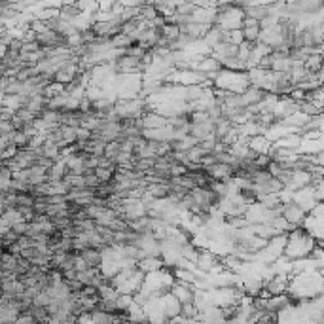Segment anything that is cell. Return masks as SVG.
Masks as SVG:
<instances>
[{
    "instance_id": "obj_15",
    "label": "cell",
    "mask_w": 324,
    "mask_h": 324,
    "mask_svg": "<svg viewBox=\"0 0 324 324\" xmlns=\"http://www.w3.org/2000/svg\"><path fill=\"white\" fill-rule=\"evenodd\" d=\"M15 116H17V118L19 119H23V121H25V123H34V121H36V116H34L33 112H31V110H29V108L27 107H21L19 108V110H17V112H15Z\"/></svg>"
},
{
    "instance_id": "obj_11",
    "label": "cell",
    "mask_w": 324,
    "mask_h": 324,
    "mask_svg": "<svg viewBox=\"0 0 324 324\" xmlns=\"http://www.w3.org/2000/svg\"><path fill=\"white\" fill-rule=\"evenodd\" d=\"M247 144H249V148L254 152V154H270L271 148H273V144H271L270 139H268L266 135L252 137V139H249V141H247Z\"/></svg>"
},
{
    "instance_id": "obj_16",
    "label": "cell",
    "mask_w": 324,
    "mask_h": 324,
    "mask_svg": "<svg viewBox=\"0 0 324 324\" xmlns=\"http://www.w3.org/2000/svg\"><path fill=\"white\" fill-rule=\"evenodd\" d=\"M224 42H229L233 46H241L245 42V36H243V31H231V33H226V40Z\"/></svg>"
},
{
    "instance_id": "obj_17",
    "label": "cell",
    "mask_w": 324,
    "mask_h": 324,
    "mask_svg": "<svg viewBox=\"0 0 324 324\" xmlns=\"http://www.w3.org/2000/svg\"><path fill=\"white\" fill-rule=\"evenodd\" d=\"M11 131H13L11 121H0V135H10Z\"/></svg>"
},
{
    "instance_id": "obj_3",
    "label": "cell",
    "mask_w": 324,
    "mask_h": 324,
    "mask_svg": "<svg viewBox=\"0 0 324 324\" xmlns=\"http://www.w3.org/2000/svg\"><path fill=\"white\" fill-rule=\"evenodd\" d=\"M282 218H284L288 224H292L294 227H302L303 224H305V220L309 218V213L303 211L302 207L296 205V203L292 201V203H286L284 209H282Z\"/></svg>"
},
{
    "instance_id": "obj_5",
    "label": "cell",
    "mask_w": 324,
    "mask_h": 324,
    "mask_svg": "<svg viewBox=\"0 0 324 324\" xmlns=\"http://www.w3.org/2000/svg\"><path fill=\"white\" fill-rule=\"evenodd\" d=\"M171 294H173L174 298L182 303V305L195 303V298H197V290H195V286H192V284H184V282H178V281L174 282Z\"/></svg>"
},
{
    "instance_id": "obj_12",
    "label": "cell",
    "mask_w": 324,
    "mask_h": 324,
    "mask_svg": "<svg viewBox=\"0 0 324 324\" xmlns=\"http://www.w3.org/2000/svg\"><path fill=\"white\" fill-rule=\"evenodd\" d=\"M137 268L144 273V275H152V273H158V271L165 270V264L162 258H144L137 264Z\"/></svg>"
},
{
    "instance_id": "obj_18",
    "label": "cell",
    "mask_w": 324,
    "mask_h": 324,
    "mask_svg": "<svg viewBox=\"0 0 324 324\" xmlns=\"http://www.w3.org/2000/svg\"><path fill=\"white\" fill-rule=\"evenodd\" d=\"M254 324H270V323H254Z\"/></svg>"
},
{
    "instance_id": "obj_13",
    "label": "cell",
    "mask_w": 324,
    "mask_h": 324,
    "mask_svg": "<svg viewBox=\"0 0 324 324\" xmlns=\"http://www.w3.org/2000/svg\"><path fill=\"white\" fill-rule=\"evenodd\" d=\"M146 194H150L154 199H167L169 197V182L163 184H148Z\"/></svg>"
},
{
    "instance_id": "obj_14",
    "label": "cell",
    "mask_w": 324,
    "mask_h": 324,
    "mask_svg": "<svg viewBox=\"0 0 324 324\" xmlns=\"http://www.w3.org/2000/svg\"><path fill=\"white\" fill-rule=\"evenodd\" d=\"M305 68L313 76H319L324 68V55H311L307 59V63H305Z\"/></svg>"
},
{
    "instance_id": "obj_2",
    "label": "cell",
    "mask_w": 324,
    "mask_h": 324,
    "mask_svg": "<svg viewBox=\"0 0 324 324\" xmlns=\"http://www.w3.org/2000/svg\"><path fill=\"white\" fill-rule=\"evenodd\" d=\"M211 82H213L215 89H222L231 95H243L250 87L247 72H233V70H226V68H222L218 74L211 76Z\"/></svg>"
},
{
    "instance_id": "obj_19",
    "label": "cell",
    "mask_w": 324,
    "mask_h": 324,
    "mask_svg": "<svg viewBox=\"0 0 324 324\" xmlns=\"http://www.w3.org/2000/svg\"><path fill=\"white\" fill-rule=\"evenodd\" d=\"M323 55H324V50H323Z\"/></svg>"
},
{
    "instance_id": "obj_6",
    "label": "cell",
    "mask_w": 324,
    "mask_h": 324,
    "mask_svg": "<svg viewBox=\"0 0 324 324\" xmlns=\"http://www.w3.org/2000/svg\"><path fill=\"white\" fill-rule=\"evenodd\" d=\"M241 31H243V36H245V42L249 44H258L260 38H262V25L252 17H245Z\"/></svg>"
},
{
    "instance_id": "obj_1",
    "label": "cell",
    "mask_w": 324,
    "mask_h": 324,
    "mask_svg": "<svg viewBox=\"0 0 324 324\" xmlns=\"http://www.w3.org/2000/svg\"><path fill=\"white\" fill-rule=\"evenodd\" d=\"M315 249H317V239L302 226L296 227L292 233H288V241H286L282 256L290 262H298V260L311 258Z\"/></svg>"
},
{
    "instance_id": "obj_7",
    "label": "cell",
    "mask_w": 324,
    "mask_h": 324,
    "mask_svg": "<svg viewBox=\"0 0 324 324\" xmlns=\"http://www.w3.org/2000/svg\"><path fill=\"white\" fill-rule=\"evenodd\" d=\"M162 307H163V313L167 315V319H169V321H173V319H176V317H180V315H182V303L178 302L173 294L163 296V298H162Z\"/></svg>"
},
{
    "instance_id": "obj_9",
    "label": "cell",
    "mask_w": 324,
    "mask_h": 324,
    "mask_svg": "<svg viewBox=\"0 0 324 324\" xmlns=\"http://www.w3.org/2000/svg\"><path fill=\"white\" fill-rule=\"evenodd\" d=\"M142 123H144V129H162V127L169 125V119L158 112H148V114H144Z\"/></svg>"
},
{
    "instance_id": "obj_10",
    "label": "cell",
    "mask_w": 324,
    "mask_h": 324,
    "mask_svg": "<svg viewBox=\"0 0 324 324\" xmlns=\"http://www.w3.org/2000/svg\"><path fill=\"white\" fill-rule=\"evenodd\" d=\"M226 40V33L220 29V27H211L207 34L203 36V42H205L207 48H211V50H215L216 46H220V44Z\"/></svg>"
},
{
    "instance_id": "obj_4",
    "label": "cell",
    "mask_w": 324,
    "mask_h": 324,
    "mask_svg": "<svg viewBox=\"0 0 324 324\" xmlns=\"http://www.w3.org/2000/svg\"><path fill=\"white\" fill-rule=\"evenodd\" d=\"M294 203L300 205L303 211L311 213L315 207H317V195H315V186H309V188H303L300 192L294 194Z\"/></svg>"
},
{
    "instance_id": "obj_8",
    "label": "cell",
    "mask_w": 324,
    "mask_h": 324,
    "mask_svg": "<svg viewBox=\"0 0 324 324\" xmlns=\"http://www.w3.org/2000/svg\"><path fill=\"white\" fill-rule=\"evenodd\" d=\"M290 277L288 275H275L270 282H266V288L271 292V296H284L288 294Z\"/></svg>"
}]
</instances>
